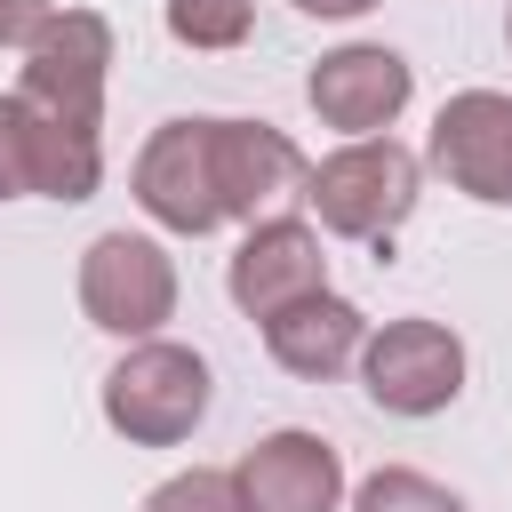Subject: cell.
Returning a JSON list of instances; mask_svg holds the SVG:
<instances>
[{
	"instance_id": "obj_15",
	"label": "cell",
	"mask_w": 512,
	"mask_h": 512,
	"mask_svg": "<svg viewBox=\"0 0 512 512\" xmlns=\"http://www.w3.org/2000/svg\"><path fill=\"white\" fill-rule=\"evenodd\" d=\"M160 24L192 56H224L256 32V0H160Z\"/></svg>"
},
{
	"instance_id": "obj_8",
	"label": "cell",
	"mask_w": 512,
	"mask_h": 512,
	"mask_svg": "<svg viewBox=\"0 0 512 512\" xmlns=\"http://www.w3.org/2000/svg\"><path fill=\"white\" fill-rule=\"evenodd\" d=\"M128 192H136V208H144L160 232L208 240V232L224 224V208H216V168H208V120H160V128L144 136L136 168H128Z\"/></svg>"
},
{
	"instance_id": "obj_2",
	"label": "cell",
	"mask_w": 512,
	"mask_h": 512,
	"mask_svg": "<svg viewBox=\"0 0 512 512\" xmlns=\"http://www.w3.org/2000/svg\"><path fill=\"white\" fill-rule=\"evenodd\" d=\"M208 400H216V376L176 336H136L96 384V408L128 448H184L208 424Z\"/></svg>"
},
{
	"instance_id": "obj_12",
	"label": "cell",
	"mask_w": 512,
	"mask_h": 512,
	"mask_svg": "<svg viewBox=\"0 0 512 512\" xmlns=\"http://www.w3.org/2000/svg\"><path fill=\"white\" fill-rule=\"evenodd\" d=\"M256 328H264L272 368H288V376H304V384L344 376V368L360 360V344H368V312H360L352 296H336V288H312V296L280 304V312L256 320Z\"/></svg>"
},
{
	"instance_id": "obj_18",
	"label": "cell",
	"mask_w": 512,
	"mask_h": 512,
	"mask_svg": "<svg viewBox=\"0 0 512 512\" xmlns=\"http://www.w3.org/2000/svg\"><path fill=\"white\" fill-rule=\"evenodd\" d=\"M48 24H56V0H0V48L8 56H24Z\"/></svg>"
},
{
	"instance_id": "obj_4",
	"label": "cell",
	"mask_w": 512,
	"mask_h": 512,
	"mask_svg": "<svg viewBox=\"0 0 512 512\" xmlns=\"http://www.w3.org/2000/svg\"><path fill=\"white\" fill-rule=\"evenodd\" d=\"M80 312H88V328H104V336H120V344H136V336H160L168 320H176V256H168V240H152V232H96L88 248H80Z\"/></svg>"
},
{
	"instance_id": "obj_10",
	"label": "cell",
	"mask_w": 512,
	"mask_h": 512,
	"mask_svg": "<svg viewBox=\"0 0 512 512\" xmlns=\"http://www.w3.org/2000/svg\"><path fill=\"white\" fill-rule=\"evenodd\" d=\"M208 168H216L224 224H256V216H280L288 192H304V168L312 160L272 120H208Z\"/></svg>"
},
{
	"instance_id": "obj_6",
	"label": "cell",
	"mask_w": 512,
	"mask_h": 512,
	"mask_svg": "<svg viewBox=\"0 0 512 512\" xmlns=\"http://www.w3.org/2000/svg\"><path fill=\"white\" fill-rule=\"evenodd\" d=\"M424 168L448 176V192L480 208H512V96L504 88H456L432 112Z\"/></svg>"
},
{
	"instance_id": "obj_16",
	"label": "cell",
	"mask_w": 512,
	"mask_h": 512,
	"mask_svg": "<svg viewBox=\"0 0 512 512\" xmlns=\"http://www.w3.org/2000/svg\"><path fill=\"white\" fill-rule=\"evenodd\" d=\"M144 512H240V496H232V472L184 464V472H168V480L144 496Z\"/></svg>"
},
{
	"instance_id": "obj_17",
	"label": "cell",
	"mask_w": 512,
	"mask_h": 512,
	"mask_svg": "<svg viewBox=\"0 0 512 512\" xmlns=\"http://www.w3.org/2000/svg\"><path fill=\"white\" fill-rule=\"evenodd\" d=\"M0 200H32V168H24V104L0 96Z\"/></svg>"
},
{
	"instance_id": "obj_5",
	"label": "cell",
	"mask_w": 512,
	"mask_h": 512,
	"mask_svg": "<svg viewBox=\"0 0 512 512\" xmlns=\"http://www.w3.org/2000/svg\"><path fill=\"white\" fill-rule=\"evenodd\" d=\"M112 16L96 8H56V24L24 48V72H16V96L48 120H80V128H104V88H112Z\"/></svg>"
},
{
	"instance_id": "obj_14",
	"label": "cell",
	"mask_w": 512,
	"mask_h": 512,
	"mask_svg": "<svg viewBox=\"0 0 512 512\" xmlns=\"http://www.w3.org/2000/svg\"><path fill=\"white\" fill-rule=\"evenodd\" d=\"M344 512H472L448 480L416 472V464H376L368 480L344 488Z\"/></svg>"
},
{
	"instance_id": "obj_19",
	"label": "cell",
	"mask_w": 512,
	"mask_h": 512,
	"mask_svg": "<svg viewBox=\"0 0 512 512\" xmlns=\"http://www.w3.org/2000/svg\"><path fill=\"white\" fill-rule=\"evenodd\" d=\"M304 16H320V24H352V16H368V8H384V0H296Z\"/></svg>"
},
{
	"instance_id": "obj_11",
	"label": "cell",
	"mask_w": 512,
	"mask_h": 512,
	"mask_svg": "<svg viewBox=\"0 0 512 512\" xmlns=\"http://www.w3.org/2000/svg\"><path fill=\"white\" fill-rule=\"evenodd\" d=\"M328 288V256H320V224L312 216H256L224 264V296L248 320H272L280 304Z\"/></svg>"
},
{
	"instance_id": "obj_3",
	"label": "cell",
	"mask_w": 512,
	"mask_h": 512,
	"mask_svg": "<svg viewBox=\"0 0 512 512\" xmlns=\"http://www.w3.org/2000/svg\"><path fill=\"white\" fill-rule=\"evenodd\" d=\"M352 368H360V392H368L384 416L424 424V416H440V408H456V400H464L472 352H464V336H456L448 320L408 312V320L368 328V344H360V360H352Z\"/></svg>"
},
{
	"instance_id": "obj_13",
	"label": "cell",
	"mask_w": 512,
	"mask_h": 512,
	"mask_svg": "<svg viewBox=\"0 0 512 512\" xmlns=\"http://www.w3.org/2000/svg\"><path fill=\"white\" fill-rule=\"evenodd\" d=\"M16 96V88H8ZM24 104V96H16ZM24 168H32V200H88L104 184V128H80V120H48L24 104Z\"/></svg>"
},
{
	"instance_id": "obj_7",
	"label": "cell",
	"mask_w": 512,
	"mask_h": 512,
	"mask_svg": "<svg viewBox=\"0 0 512 512\" xmlns=\"http://www.w3.org/2000/svg\"><path fill=\"white\" fill-rule=\"evenodd\" d=\"M416 96V64L384 40H344L304 72V104L336 136H384Z\"/></svg>"
},
{
	"instance_id": "obj_9",
	"label": "cell",
	"mask_w": 512,
	"mask_h": 512,
	"mask_svg": "<svg viewBox=\"0 0 512 512\" xmlns=\"http://www.w3.org/2000/svg\"><path fill=\"white\" fill-rule=\"evenodd\" d=\"M344 456L336 440L304 432V424H280L264 432L240 464H232V496L240 512H344Z\"/></svg>"
},
{
	"instance_id": "obj_20",
	"label": "cell",
	"mask_w": 512,
	"mask_h": 512,
	"mask_svg": "<svg viewBox=\"0 0 512 512\" xmlns=\"http://www.w3.org/2000/svg\"><path fill=\"white\" fill-rule=\"evenodd\" d=\"M504 48H512V8H504Z\"/></svg>"
},
{
	"instance_id": "obj_1",
	"label": "cell",
	"mask_w": 512,
	"mask_h": 512,
	"mask_svg": "<svg viewBox=\"0 0 512 512\" xmlns=\"http://www.w3.org/2000/svg\"><path fill=\"white\" fill-rule=\"evenodd\" d=\"M416 192H424V160L384 128V136H344L328 160L304 168V208L328 240H368V248H392V232L416 216Z\"/></svg>"
}]
</instances>
